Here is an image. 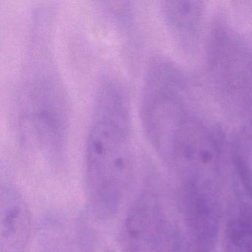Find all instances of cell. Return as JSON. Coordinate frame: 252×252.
I'll return each instance as SVG.
<instances>
[{"mask_svg":"<svg viewBox=\"0 0 252 252\" xmlns=\"http://www.w3.org/2000/svg\"><path fill=\"white\" fill-rule=\"evenodd\" d=\"M136 147L129 101L123 87L104 80L95 95L86 141L85 186L93 215H117L133 183Z\"/></svg>","mask_w":252,"mask_h":252,"instance_id":"6da1fadb","label":"cell"},{"mask_svg":"<svg viewBox=\"0 0 252 252\" xmlns=\"http://www.w3.org/2000/svg\"><path fill=\"white\" fill-rule=\"evenodd\" d=\"M45 25H39L20 76L17 121L23 142L48 161L64 160L70 128V105L53 57Z\"/></svg>","mask_w":252,"mask_h":252,"instance_id":"7a4b0ae2","label":"cell"},{"mask_svg":"<svg viewBox=\"0 0 252 252\" xmlns=\"http://www.w3.org/2000/svg\"><path fill=\"white\" fill-rule=\"evenodd\" d=\"M208 77L222 107L236 117L252 113V50L225 19L208 36Z\"/></svg>","mask_w":252,"mask_h":252,"instance_id":"3957f363","label":"cell"},{"mask_svg":"<svg viewBox=\"0 0 252 252\" xmlns=\"http://www.w3.org/2000/svg\"><path fill=\"white\" fill-rule=\"evenodd\" d=\"M32 234L29 204L11 183L0 189V252H27Z\"/></svg>","mask_w":252,"mask_h":252,"instance_id":"277c9868","label":"cell"},{"mask_svg":"<svg viewBox=\"0 0 252 252\" xmlns=\"http://www.w3.org/2000/svg\"><path fill=\"white\" fill-rule=\"evenodd\" d=\"M160 14L178 46L187 54L199 47L205 24L206 7L201 1H163Z\"/></svg>","mask_w":252,"mask_h":252,"instance_id":"5b68a950","label":"cell"},{"mask_svg":"<svg viewBox=\"0 0 252 252\" xmlns=\"http://www.w3.org/2000/svg\"><path fill=\"white\" fill-rule=\"evenodd\" d=\"M152 225L150 196L143 191L131 203L124 218L119 234L121 252H149Z\"/></svg>","mask_w":252,"mask_h":252,"instance_id":"8992f818","label":"cell"},{"mask_svg":"<svg viewBox=\"0 0 252 252\" xmlns=\"http://www.w3.org/2000/svg\"><path fill=\"white\" fill-rule=\"evenodd\" d=\"M57 252H70V251H67V250L57 251Z\"/></svg>","mask_w":252,"mask_h":252,"instance_id":"52a82bcc","label":"cell"}]
</instances>
